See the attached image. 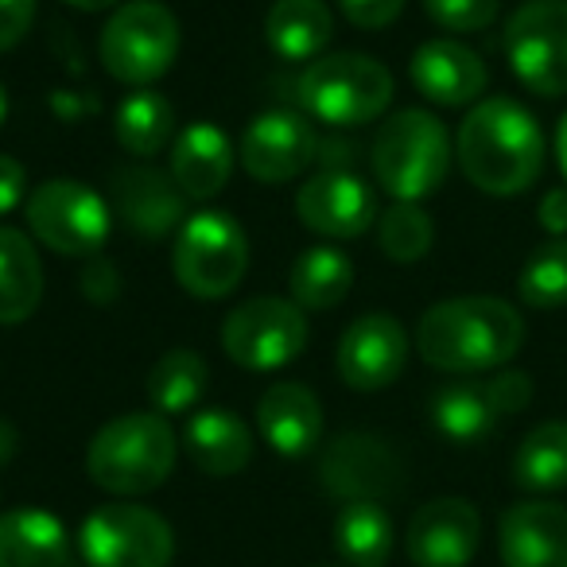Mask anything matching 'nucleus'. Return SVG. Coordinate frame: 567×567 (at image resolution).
Listing matches in <instances>:
<instances>
[{"label":"nucleus","mask_w":567,"mask_h":567,"mask_svg":"<svg viewBox=\"0 0 567 567\" xmlns=\"http://www.w3.org/2000/svg\"><path fill=\"white\" fill-rule=\"evenodd\" d=\"M4 113H9V94H4V82H0V125H4Z\"/></svg>","instance_id":"44"},{"label":"nucleus","mask_w":567,"mask_h":567,"mask_svg":"<svg viewBox=\"0 0 567 567\" xmlns=\"http://www.w3.org/2000/svg\"><path fill=\"white\" fill-rule=\"evenodd\" d=\"M300 102L316 121L331 128H362L378 121L393 102V74L370 55L339 51L303 71Z\"/></svg>","instance_id":"5"},{"label":"nucleus","mask_w":567,"mask_h":567,"mask_svg":"<svg viewBox=\"0 0 567 567\" xmlns=\"http://www.w3.org/2000/svg\"><path fill=\"white\" fill-rule=\"evenodd\" d=\"M12 455H17V427L9 420H0V466L9 463Z\"/></svg>","instance_id":"41"},{"label":"nucleus","mask_w":567,"mask_h":567,"mask_svg":"<svg viewBox=\"0 0 567 567\" xmlns=\"http://www.w3.org/2000/svg\"><path fill=\"white\" fill-rule=\"evenodd\" d=\"M556 159H559V172L567 179V113L559 117V128H556Z\"/></svg>","instance_id":"42"},{"label":"nucleus","mask_w":567,"mask_h":567,"mask_svg":"<svg viewBox=\"0 0 567 567\" xmlns=\"http://www.w3.org/2000/svg\"><path fill=\"white\" fill-rule=\"evenodd\" d=\"M249 268V237L226 210H195L183 218L172 249V272L179 288L198 300H221L241 284Z\"/></svg>","instance_id":"7"},{"label":"nucleus","mask_w":567,"mask_h":567,"mask_svg":"<svg viewBox=\"0 0 567 567\" xmlns=\"http://www.w3.org/2000/svg\"><path fill=\"white\" fill-rule=\"evenodd\" d=\"M63 4H71V9H79V12H102V9H113L117 0H63Z\"/></svg>","instance_id":"43"},{"label":"nucleus","mask_w":567,"mask_h":567,"mask_svg":"<svg viewBox=\"0 0 567 567\" xmlns=\"http://www.w3.org/2000/svg\"><path fill=\"white\" fill-rule=\"evenodd\" d=\"M319 482L334 502H389L404 489V463L373 432H342L319 458Z\"/></svg>","instance_id":"12"},{"label":"nucleus","mask_w":567,"mask_h":567,"mask_svg":"<svg viewBox=\"0 0 567 567\" xmlns=\"http://www.w3.org/2000/svg\"><path fill=\"white\" fill-rule=\"evenodd\" d=\"M424 12L458 35L482 32L497 20V0H424Z\"/></svg>","instance_id":"34"},{"label":"nucleus","mask_w":567,"mask_h":567,"mask_svg":"<svg viewBox=\"0 0 567 567\" xmlns=\"http://www.w3.org/2000/svg\"><path fill=\"white\" fill-rule=\"evenodd\" d=\"M455 156L463 175L486 195H520L544 167V133L513 97H486L458 125Z\"/></svg>","instance_id":"2"},{"label":"nucleus","mask_w":567,"mask_h":567,"mask_svg":"<svg viewBox=\"0 0 567 567\" xmlns=\"http://www.w3.org/2000/svg\"><path fill=\"white\" fill-rule=\"evenodd\" d=\"M79 551L90 567H167L175 533L156 509L133 502L97 505L79 528Z\"/></svg>","instance_id":"9"},{"label":"nucleus","mask_w":567,"mask_h":567,"mask_svg":"<svg viewBox=\"0 0 567 567\" xmlns=\"http://www.w3.org/2000/svg\"><path fill=\"white\" fill-rule=\"evenodd\" d=\"M303 347H308V316L280 296L245 300L221 323V350L229 354V362L252 373L292 365Z\"/></svg>","instance_id":"10"},{"label":"nucleus","mask_w":567,"mask_h":567,"mask_svg":"<svg viewBox=\"0 0 567 567\" xmlns=\"http://www.w3.org/2000/svg\"><path fill=\"white\" fill-rule=\"evenodd\" d=\"M296 214L319 237H362L378 218L373 190L350 167H323L296 195Z\"/></svg>","instance_id":"16"},{"label":"nucleus","mask_w":567,"mask_h":567,"mask_svg":"<svg viewBox=\"0 0 567 567\" xmlns=\"http://www.w3.org/2000/svg\"><path fill=\"white\" fill-rule=\"evenodd\" d=\"M334 17L323 0H276L265 17V40L284 63H308L331 43Z\"/></svg>","instance_id":"24"},{"label":"nucleus","mask_w":567,"mask_h":567,"mask_svg":"<svg viewBox=\"0 0 567 567\" xmlns=\"http://www.w3.org/2000/svg\"><path fill=\"white\" fill-rule=\"evenodd\" d=\"M339 378L358 393L393 385L409 362V334L393 316H358L339 339Z\"/></svg>","instance_id":"15"},{"label":"nucleus","mask_w":567,"mask_h":567,"mask_svg":"<svg viewBox=\"0 0 567 567\" xmlns=\"http://www.w3.org/2000/svg\"><path fill=\"white\" fill-rule=\"evenodd\" d=\"M486 393L497 416H513V412L528 409V401H533V378L520 370H502L494 381H486Z\"/></svg>","instance_id":"35"},{"label":"nucleus","mask_w":567,"mask_h":567,"mask_svg":"<svg viewBox=\"0 0 567 567\" xmlns=\"http://www.w3.org/2000/svg\"><path fill=\"white\" fill-rule=\"evenodd\" d=\"M412 86L435 105H471L486 90V63L474 55L471 48H463L458 40H427L416 48L409 63Z\"/></svg>","instance_id":"19"},{"label":"nucleus","mask_w":567,"mask_h":567,"mask_svg":"<svg viewBox=\"0 0 567 567\" xmlns=\"http://www.w3.org/2000/svg\"><path fill=\"white\" fill-rule=\"evenodd\" d=\"M319 156V136L308 117L268 110L249 121L241 136V164L257 183H288Z\"/></svg>","instance_id":"13"},{"label":"nucleus","mask_w":567,"mask_h":567,"mask_svg":"<svg viewBox=\"0 0 567 567\" xmlns=\"http://www.w3.org/2000/svg\"><path fill=\"white\" fill-rule=\"evenodd\" d=\"M179 20L159 0H128L105 20L97 55L102 66L125 86H152L172 71L179 55Z\"/></svg>","instance_id":"6"},{"label":"nucleus","mask_w":567,"mask_h":567,"mask_svg":"<svg viewBox=\"0 0 567 567\" xmlns=\"http://www.w3.org/2000/svg\"><path fill=\"white\" fill-rule=\"evenodd\" d=\"M497 420L502 416L489 404L486 385H447L432 401V424L440 427V435H447L455 443L486 440Z\"/></svg>","instance_id":"31"},{"label":"nucleus","mask_w":567,"mask_h":567,"mask_svg":"<svg viewBox=\"0 0 567 567\" xmlns=\"http://www.w3.org/2000/svg\"><path fill=\"white\" fill-rule=\"evenodd\" d=\"M505 59L540 97L567 94V0H528L505 24Z\"/></svg>","instance_id":"11"},{"label":"nucleus","mask_w":567,"mask_h":567,"mask_svg":"<svg viewBox=\"0 0 567 567\" xmlns=\"http://www.w3.org/2000/svg\"><path fill=\"white\" fill-rule=\"evenodd\" d=\"M536 221L548 229L551 237L567 234V187H556L540 198V210H536Z\"/></svg>","instance_id":"40"},{"label":"nucleus","mask_w":567,"mask_h":567,"mask_svg":"<svg viewBox=\"0 0 567 567\" xmlns=\"http://www.w3.org/2000/svg\"><path fill=\"white\" fill-rule=\"evenodd\" d=\"M35 20V0H0V51H12Z\"/></svg>","instance_id":"38"},{"label":"nucleus","mask_w":567,"mask_h":567,"mask_svg":"<svg viewBox=\"0 0 567 567\" xmlns=\"http://www.w3.org/2000/svg\"><path fill=\"white\" fill-rule=\"evenodd\" d=\"M79 292L86 296L90 303H97V308H110L121 296V276H117V268H113V260L90 257V265L82 268V276H79Z\"/></svg>","instance_id":"36"},{"label":"nucleus","mask_w":567,"mask_h":567,"mask_svg":"<svg viewBox=\"0 0 567 567\" xmlns=\"http://www.w3.org/2000/svg\"><path fill=\"white\" fill-rule=\"evenodd\" d=\"M334 548L350 567H385L396 548L393 517L381 502H350L334 517Z\"/></svg>","instance_id":"26"},{"label":"nucleus","mask_w":567,"mask_h":567,"mask_svg":"<svg viewBox=\"0 0 567 567\" xmlns=\"http://www.w3.org/2000/svg\"><path fill=\"white\" fill-rule=\"evenodd\" d=\"M113 133H117V144L128 156H156V152H164L167 144H172L175 113L164 94H156V90H136V94H128L125 102L117 105Z\"/></svg>","instance_id":"30"},{"label":"nucleus","mask_w":567,"mask_h":567,"mask_svg":"<svg viewBox=\"0 0 567 567\" xmlns=\"http://www.w3.org/2000/svg\"><path fill=\"white\" fill-rule=\"evenodd\" d=\"M525 342V319L497 296H458L424 311L416 350L432 370L482 373L502 370Z\"/></svg>","instance_id":"1"},{"label":"nucleus","mask_w":567,"mask_h":567,"mask_svg":"<svg viewBox=\"0 0 567 567\" xmlns=\"http://www.w3.org/2000/svg\"><path fill=\"white\" fill-rule=\"evenodd\" d=\"M183 195L172 172L159 167H121L113 175V210L136 237H164L183 226Z\"/></svg>","instance_id":"18"},{"label":"nucleus","mask_w":567,"mask_h":567,"mask_svg":"<svg viewBox=\"0 0 567 567\" xmlns=\"http://www.w3.org/2000/svg\"><path fill=\"white\" fill-rule=\"evenodd\" d=\"M257 432L284 458H303L323 435V404L300 381H280L257 404Z\"/></svg>","instance_id":"20"},{"label":"nucleus","mask_w":567,"mask_h":567,"mask_svg":"<svg viewBox=\"0 0 567 567\" xmlns=\"http://www.w3.org/2000/svg\"><path fill=\"white\" fill-rule=\"evenodd\" d=\"M28 198V172L20 159L0 156V218L12 214Z\"/></svg>","instance_id":"39"},{"label":"nucleus","mask_w":567,"mask_h":567,"mask_svg":"<svg viewBox=\"0 0 567 567\" xmlns=\"http://www.w3.org/2000/svg\"><path fill=\"white\" fill-rule=\"evenodd\" d=\"M505 567H567V505L517 502L497 520Z\"/></svg>","instance_id":"17"},{"label":"nucleus","mask_w":567,"mask_h":567,"mask_svg":"<svg viewBox=\"0 0 567 567\" xmlns=\"http://www.w3.org/2000/svg\"><path fill=\"white\" fill-rule=\"evenodd\" d=\"M517 292L536 311L567 308V237H551L528 257V265L520 268Z\"/></svg>","instance_id":"32"},{"label":"nucleus","mask_w":567,"mask_h":567,"mask_svg":"<svg viewBox=\"0 0 567 567\" xmlns=\"http://www.w3.org/2000/svg\"><path fill=\"white\" fill-rule=\"evenodd\" d=\"M43 300V265L35 245L20 229L0 226V327L35 316Z\"/></svg>","instance_id":"25"},{"label":"nucleus","mask_w":567,"mask_h":567,"mask_svg":"<svg viewBox=\"0 0 567 567\" xmlns=\"http://www.w3.org/2000/svg\"><path fill=\"white\" fill-rule=\"evenodd\" d=\"M234 175V144L218 125L195 121L172 141V179L195 203H206L226 190Z\"/></svg>","instance_id":"21"},{"label":"nucleus","mask_w":567,"mask_h":567,"mask_svg":"<svg viewBox=\"0 0 567 567\" xmlns=\"http://www.w3.org/2000/svg\"><path fill=\"white\" fill-rule=\"evenodd\" d=\"M342 17L365 32H381L404 12V0H339Z\"/></svg>","instance_id":"37"},{"label":"nucleus","mask_w":567,"mask_h":567,"mask_svg":"<svg viewBox=\"0 0 567 567\" xmlns=\"http://www.w3.org/2000/svg\"><path fill=\"white\" fill-rule=\"evenodd\" d=\"M288 284H292V303L300 311H331L347 300L354 284V265L334 245H316L296 257Z\"/></svg>","instance_id":"27"},{"label":"nucleus","mask_w":567,"mask_h":567,"mask_svg":"<svg viewBox=\"0 0 567 567\" xmlns=\"http://www.w3.org/2000/svg\"><path fill=\"white\" fill-rule=\"evenodd\" d=\"M28 229L59 257H97L110 241L113 210L79 179H48L28 195Z\"/></svg>","instance_id":"8"},{"label":"nucleus","mask_w":567,"mask_h":567,"mask_svg":"<svg viewBox=\"0 0 567 567\" xmlns=\"http://www.w3.org/2000/svg\"><path fill=\"white\" fill-rule=\"evenodd\" d=\"M378 241L389 260L412 265V260H420L427 249H432L435 226H432V218H427V210H420L416 203H393L385 214H381Z\"/></svg>","instance_id":"33"},{"label":"nucleus","mask_w":567,"mask_h":567,"mask_svg":"<svg viewBox=\"0 0 567 567\" xmlns=\"http://www.w3.org/2000/svg\"><path fill=\"white\" fill-rule=\"evenodd\" d=\"M179 440L159 412H128L102 427L86 447V474L117 497L159 489L175 471Z\"/></svg>","instance_id":"3"},{"label":"nucleus","mask_w":567,"mask_h":567,"mask_svg":"<svg viewBox=\"0 0 567 567\" xmlns=\"http://www.w3.org/2000/svg\"><path fill=\"white\" fill-rule=\"evenodd\" d=\"M0 567H71V536L40 505L0 513Z\"/></svg>","instance_id":"22"},{"label":"nucleus","mask_w":567,"mask_h":567,"mask_svg":"<svg viewBox=\"0 0 567 567\" xmlns=\"http://www.w3.org/2000/svg\"><path fill=\"white\" fill-rule=\"evenodd\" d=\"M513 482L528 494H556L567 489V424L564 420H548L536 424L533 432L520 440L517 455H513Z\"/></svg>","instance_id":"28"},{"label":"nucleus","mask_w":567,"mask_h":567,"mask_svg":"<svg viewBox=\"0 0 567 567\" xmlns=\"http://www.w3.org/2000/svg\"><path fill=\"white\" fill-rule=\"evenodd\" d=\"M183 447H187L190 463L203 474L229 478V474L249 466L252 435H249V427H245V420L234 416L229 409H203L187 420Z\"/></svg>","instance_id":"23"},{"label":"nucleus","mask_w":567,"mask_h":567,"mask_svg":"<svg viewBox=\"0 0 567 567\" xmlns=\"http://www.w3.org/2000/svg\"><path fill=\"white\" fill-rule=\"evenodd\" d=\"M373 179L396 203L435 195L451 172V141L443 121L427 110H401L378 128L370 148Z\"/></svg>","instance_id":"4"},{"label":"nucleus","mask_w":567,"mask_h":567,"mask_svg":"<svg viewBox=\"0 0 567 567\" xmlns=\"http://www.w3.org/2000/svg\"><path fill=\"white\" fill-rule=\"evenodd\" d=\"M478 540L482 517L466 497H435L420 505L404 533V548L416 567H466Z\"/></svg>","instance_id":"14"},{"label":"nucleus","mask_w":567,"mask_h":567,"mask_svg":"<svg viewBox=\"0 0 567 567\" xmlns=\"http://www.w3.org/2000/svg\"><path fill=\"white\" fill-rule=\"evenodd\" d=\"M210 389V370L195 350H167L148 373V401L159 416H183Z\"/></svg>","instance_id":"29"}]
</instances>
